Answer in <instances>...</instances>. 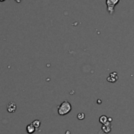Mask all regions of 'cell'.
Listing matches in <instances>:
<instances>
[{
  "mask_svg": "<svg viewBox=\"0 0 134 134\" xmlns=\"http://www.w3.org/2000/svg\"><path fill=\"white\" fill-rule=\"evenodd\" d=\"M77 118H78L79 120H82V119L85 118V115H84L83 113H79V114H78Z\"/></svg>",
  "mask_w": 134,
  "mask_h": 134,
  "instance_id": "obj_7",
  "label": "cell"
},
{
  "mask_svg": "<svg viewBox=\"0 0 134 134\" xmlns=\"http://www.w3.org/2000/svg\"><path fill=\"white\" fill-rule=\"evenodd\" d=\"M16 106L13 102H10L8 105H7V110L9 113H13L16 111Z\"/></svg>",
  "mask_w": 134,
  "mask_h": 134,
  "instance_id": "obj_3",
  "label": "cell"
},
{
  "mask_svg": "<svg viewBox=\"0 0 134 134\" xmlns=\"http://www.w3.org/2000/svg\"><path fill=\"white\" fill-rule=\"evenodd\" d=\"M71 110V105L70 104V103L68 101H64L58 108V114L60 115H65L68 113H69Z\"/></svg>",
  "mask_w": 134,
  "mask_h": 134,
  "instance_id": "obj_1",
  "label": "cell"
},
{
  "mask_svg": "<svg viewBox=\"0 0 134 134\" xmlns=\"http://www.w3.org/2000/svg\"><path fill=\"white\" fill-rule=\"evenodd\" d=\"M35 128L32 126V124H30V125H28V126H27V132L28 133H33L35 132Z\"/></svg>",
  "mask_w": 134,
  "mask_h": 134,
  "instance_id": "obj_4",
  "label": "cell"
},
{
  "mask_svg": "<svg viewBox=\"0 0 134 134\" xmlns=\"http://www.w3.org/2000/svg\"><path fill=\"white\" fill-rule=\"evenodd\" d=\"M3 1H5V0H0V2H3Z\"/></svg>",
  "mask_w": 134,
  "mask_h": 134,
  "instance_id": "obj_8",
  "label": "cell"
},
{
  "mask_svg": "<svg viewBox=\"0 0 134 134\" xmlns=\"http://www.w3.org/2000/svg\"><path fill=\"white\" fill-rule=\"evenodd\" d=\"M100 122L101 123H104V124L105 125V124H106V122H107V117L104 116V115L101 116L100 119Z\"/></svg>",
  "mask_w": 134,
  "mask_h": 134,
  "instance_id": "obj_6",
  "label": "cell"
},
{
  "mask_svg": "<svg viewBox=\"0 0 134 134\" xmlns=\"http://www.w3.org/2000/svg\"><path fill=\"white\" fill-rule=\"evenodd\" d=\"M120 0H106V5L109 14H113L115 12V5L119 2Z\"/></svg>",
  "mask_w": 134,
  "mask_h": 134,
  "instance_id": "obj_2",
  "label": "cell"
},
{
  "mask_svg": "<svg viewBox=\"0 0 134 134\" xmlns=\"http://www.w3.org/2000/svg\"><path fill=\"white\" fill-rule=\"evenodd\" d=\"M40 124H41V122H40V121H39V120H35V121L32 122V126H33L35 129L39 128Z\"/></svg>",
  "mask_w": 134,
  "mask_h": 134,
  "instance_id": "obj_5",
  "label": "cell"
}]
</instances>
